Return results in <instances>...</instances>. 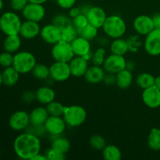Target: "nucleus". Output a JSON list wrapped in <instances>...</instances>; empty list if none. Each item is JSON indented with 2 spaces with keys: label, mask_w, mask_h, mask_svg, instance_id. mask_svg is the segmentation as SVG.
<instances>
[{
  "label": "nucleus",
  "mask_w": 160,
  "mask_h": 160,
  "mask_svg": "<svg viewBox=\"0 0 160 160\" xmlns=\"http://www.w3.org/2000/svg\"><path fill=\"white\" fill-rule=\"evenodd\" d=\"M2 74L3 84L8 87H12L18 82L20 73L12 66L4 68Z\"/></svg>",
  "instance_id": "b1692460"
},
{
  "label": "nucleus",
  "mask_w": 160,
  "mask_h": 160,
  "mask_svg": "<svg viewBox=\"0 0 160 160\" xmlns=\"http://www.w3.org/2000/svg\"><path fill=\"white\" fill-rule=\"evenodd\" d=\"M155 77L149 73H142L138 76L136 83L141 88L146 89L154 85Z\"/></svg>",
  "instance_id": "c756f323"
},
{
  "label": "nucleus",
  "mask_w": 160,
  "mask_h": 160,
  "mask_svg": "<svg viewBox=\"0 0 160 160\" xmlns=\"http://www.w3.org/2000/svg\"><path fill=\"white\" fill-rule=\"evenodd\" d=\"M0 155H1V151H0Z\"/></svg>",
  "instance_id": "864d4df0"
},
{
  "label": "nucleus",
  "mask_w": 160,
  "mask_h": 160,
  "mask_svg": "<svg viewBox=\"0 0 160 160\" xmlns=\"http://www.w3.org/2000/svg\"><path fill=\"white\" fill-rule=\"evenodd\" d=\"M47 159L48 160H63L66 159V154L59 152V150L55 149V148H52L47 151L46 154Z\"/></svg>",
  "instance_id": "ea45409f"
},
{
  "label": "nucleus",
  "mask_w": 160,
  "mask_h": 160,
  "mask_svg": "<svg viewBox=\"0 0 160 160\" xmlns=\"http://www.w3.org/2000/svg\"><path fill=\"white\" fill-rule=\"evenodd\" d=\"M3 8V1L2 0H0V11Z\"/></svg>",
  "instance_id": "603ef678"
},
{
  "label": "nucleus",
  "mask_w": 160,
  "mask_h": 160,
  "mask_svg": "<svg viewBox=\"0 0 160 160\" xmlns=\"http://www.w3.org/2000/svg\"><path fill=\"white\" fill-rule=\"evenodd\" d=\"M144 47L148 54L152 56H157L160 55V30L154 29L148 34H147L145 39Z\"/></svg>",
  "instance_id": "9d476101"
},
{
  "label": "nucleus",
  "mask_w": 160,
  "mask_h": 160,
  "mask_svg": "<svg viewBox=\"0 0 160 160\" xmlns=\"http://www.w3.org/2000/svg\"><path fill=\"white\" fill-rule=\"evenodd\" d=\"M133 82L132 73L128 69H123L116 74V84L121 89L131 87Z\"/></svg>",
  "instance_id": "5701e85b"
},
{
  "label": "nucleus",
  "mask_w": 160,
  "mask_h": 160,
  "mask_svg": "<svg viewBox=\"0 0 160 160\" xmlns=\"http://www.w3.org/2000/svg\"><path fill=\"white\" fill-rule=\"evenodd\" d=\"M29 114L31 125L33 126H44L45 121L49 117L46 107L42 106L34 108Z\"/></svg>",
  "instance_id": "412c9836"
},
{
  "label": "nucleus",
  "mask_w": 160,
  "mask_h": 160,
  "mask_svg": "<svg viewBox=\"0 0 160 160\" xmlns=\"http://www.w3.org/2000/svg\"><path fill=\"white\" fill-rule=\"evenodd\" d=\"M22 21L14 11L2 13L0 17V30L6 35L20 34Z\"/></svg>",
  "instance_id": "7ed1b4c3"
},
{
  "label": "nucleus",
  "mask_w": 160,
  "mask_h": 160,
  "mask_svg": "<svg viewBox=\"0 0 160 160\" xmlns=\"http://www.w3.org/2000/svg\"><path fill=\"white\" fill-rule=\"evenodd\" d=\"M49 71L50 78L58 82L67 81L71 76L69 62L55 61L49 67Z\"/></svg>",
  "instance_id": "6e6552de"
},
{
  "label": "nucleus",
  "mask_w": 160,
  "mask_h": 160,
  "mask_svg": "<svg viewBox=\"0 0 160 160\" xmlns=\"http://www.w3.org/2000/svg\"><path fill=\"white\" fill-rule=\"evenodd\" d=\"M85 14L87 16L88 23L98 29L102 28L107 18V15L104 9L98 6H92L88 8Z\"/></svg>",
  "instance_id": "4468645a"
},
{
  "label": "nucleus",
  "mask_w": 160,
  "mask_h": 160,
  "mask_svg": "<svg viewBox=\"0 0 160 160\" xmlns=\"http://www.w3.org/2000/svg\"><path fill=\"white\" fill-rule=\"evenodd\" d=\"M142 101L144 104L151 109L160 106V89L155 85L144 89L142 92Z\"/></svg>",
  "instance_id": "2eb2a0df"
},
{
  "label": "nucleus",
  "mask_w": 160,
  "mask_h": 160,
  "mask_svg": "<svg viewBox=\"0 0 160 160\" xmlns=\"http://www.w3.org/2000/svg\"><path fill=\"white\" fill-rule=\"evenodd\" d=\"M102 156L106 160H120L122 152L116 145H107L102 150Z\"/></svg>",
  "instance_id": "cd10ccee"
},
{
  "label": "nucleus",
  "mask_w": 160,
  "mask_h": 160,
  "mask_svg": "<svg viewBox=\"0 0 160 160\" xmlns=\"http://www.w3.org/2000/svg\"><path fill=\"white\" fill-rule=\"evenodd\" d=\"M9 125L15 131H24L31 125L30 114L23 110L13 112L9 119Z\"/></svg>",
  "instance_id": "1a4fd4ad"
},
{
  "label": "nucleus",
  "mask_w": 160,
  "mask_h": 160,
  "mask_svg": "<svg viewBox=\"0 0 160 160\" xmlns=\"http://www.w3.org/2000/svg\"><path fill=\"white\" fill-rule=\"evenodd\" d=\"M29 2L32 3H37V4H44L45 2H46L48 0H28Z\"/></svg>",
  "instance_id": "8fccbe9b"
},
{
  "label": "nucleus",
  "mask_w": 160,
  "mask_h": 160,
  "mask_svg": "<svg viewBox=\"0 0 160 160\" xmlns=\"http://www.w3.org/2000/svg\"><path fill=\"white\" fill-rule=\"evenodd\" d=\"M65 108L66 106H64L62 103L55 100L46 105V109L49 116H55V117H62Z\"/></svg>",
  "instance_id": "2f4dec72"
},
{
  "label": "nucleus",
  "mask_w": 160,
  "mask_h": 160,
  "mask_svg": "<svg viewBox=\"0 0 160 160\" xmlns=\"http://www.w3.org/2000/svg\"><path fill=\"white\" fill-rule=\"evenodd\" d=\"M79 36V32L72 23L61 30L60 42L71 44Z\"/></svg>",
  "instance_id": "bb28decb"
},
{
  "label": "nucleus",
  "mask_w": 160,
  "mask_h": 160,
  "mask_svg": "<svg viewBox=\"0 0 160 160\" xmlns=\"http://www.w3.org/2000/svg\"><path fill=\"white\" fill-rule=\"evenodd\" d=\"M81 13H82V12H81V9L78 7H75V6L70 8V11H69V16H70V18L72 19L78 17V16L80 15Z\"/></svg>",
  "instance_id": "a18cd8bd"
},
{
  "label": "nucleus",
  "mask_w": 160,
  "mask_h": 160,
  "mask_svg": "<svg viewBox=\"0 0 160 160\" xmlns=\"http://www.w3.org/2000/svg\"><path fill=\"white\" fill-rule=\"evenodd\" d=\"M148 147L153 151H160V129L152 128L148 137Z\"/></svg>",
  "instance_id": "c85d7f7f"
},
{
  "label": "nucleus",
  "mask_w": 160,
  "mask_h": 160,
  "mask_svg": "<svg viewBox=\"0 0 160 160\" xmlns=\"http://www.w3.org/2000/svg\"><path fill=\"white\" fill-rule=\"evenodd\" d=\"M89 144H90L91 147L93 148L95 150H102V151L104 149L105 147L106 146V141L102 136L98 135H93L91 137L90 140H89Z\"/></svg>",
  "instance_id": "f704fd0d"
},
{
  "label": "nucleus",
  "mask_w": 160,
  "mask_h": 160,
  "mask_svg": "<svg viewBox=\"0 0 160 160\" xmlns=\"http://www.w3.org/2000/svg\"><path fill=\"white\" fill-rule=\"evenodd\" d=\"M71 75L76 78L84 77L88 68V59L82 56H74L69 62Z\"/></svg>",
  "instance_id": "a211bd4d"
},
{
  "label": "nucleus",
  "mask_w": 160,
  "mask_h": 160,
  "mask_svg": "<svg viewBox=\"0 0 160 160\" xmlns=\"http://www.w3.org/2000/svg\"><path fill=\"white\" fill-rule=\"evenodd\" d=\"M102 28L108 37L115 39L124 35L127 31V25L121 17L111 15L107 17Z\"/></svg>",
  "instance_id": "f03ea898"
},
{
  "label": "nucleus",
  "mask_w": 160,
  "mask_h": 160,
  "mask_svg": "<svg viewBox=\"0 0 160 160\" xmlns=\"http://www.w3.org/2000/svg\"><path fill=\"white\" fill-rule=\"evenodd\" d=\"M31 73L34 78L38 80H45L50 77L49 67L42 63H36Z\"/></svg>",
  "instance_id": "7c9ffc66"
},
{
  "label": "nucleus",
  "mask_w": 160,
  "mask_h": 160,
  "mask_svg": "<svg viewBox=\"0 0 160 160\" xmlns=\"http://www.w3.org/2000/svg\"><path fill=\"white\" fill-rule=\"evenodd\" d=\"M154 85L156 86V87H157L158 88L160 89V76H158L156 77V78H155Z\"/></svg>",
  "instance_id": "09e8293b"
},
{
  "label": "nucleus",
  "mask_w": 160,
  "mask_h": 160,
  "mask_svg": "<svg viewBox=\"0 0 160 160\" xmlns=\"http://www.w3.org/2000/svg\"><path fill=\"white\" fill-rule=\"evenodd\" d=\"M36 100L42 105H47L54 101L56 98V92L52 88L43 86L37 89L35 92Z\"/></svg>",
  "instance_id": "4be33fe9"
},
{
  "label": "nucleus",
  "mask_w": 160,
  "mask_h": 160,
  "mask_svg": "<svg viewBox=\"0 0 160 160\" xmlns=\"http://www.w3.org/2000/svg\"><path fill=\"white\" fill-rule=\"evenodd\" d=\"M41 28L38 22L25 20L22 22L20 35L25 39H33L40 34Z\"/></svg>",
  "instance_id": "6ab92c4d"
},
{
  "label": "nucleus",
  "mask_w": 160,
  "mask_h": 160,
  "mask_svg": "<svg viewBox=\"0 0 160 160\" xmlns=\"http://www.w3.org/2000/svg\"><path fill=\"white\" fill-rule=\"evenodd\" d=\"M133 27L136 32L145 36L155 29L152 18L147 15H141L136 17L133 22Z\"/></svg>",
  "instance_id": "dca6fc26"
},
{
  "label": "nucleus",
  "mask_w": 160,
  "mask_h": 160,
  "mask_svg": "<svg viewBox=\"0 0 160 160\" xmlns=\"http://www.w3.org/2000/svg\"><path fill=\"white\" fill-rule=\"evenodd\" d=\"M102 67L106 73L117 74L123 69H126L127 61L123 56H119L112 53L106 57Z\"/></svg>",
  "instance_id": "0eeeda50"
},
{
  "label": "nucleus",
  "mask_w": 160,
  "mask_h": 160,
  "mask_svg": "<svg viewBox=\"0 0 160 160\" xmlns=\"http://www.w3.org/2000/svg\"><path fill=\"white\" fill-rule=\"evenodd\" d=\"M52 148L67 154L69 150L70 149V142L68 139L65 138L58 137L52 141Z\"/></svg>",
  "instance_id": "473e14b6"
},
{
  "label": "nucleus",
  "mask_w": 160,
  "mask_h": 160,
  "mask_svg": "<svg viewBox=\"0 0 160 160\" xmlns=\"http://www.w3.org/2000/svg\"><path fill=\"white\" fill-rule=\"evenodd\" d=\"M21 46V38L20 34L6 35L3 42V48L6 52L10 53H16L18 52Z\"/></svg>",
  "instance_id": "393cba45"
},
{
  "label": "nucleus",
  "mask_w": 160,
  "mask_h": 160,
  "mask_svg": "<svg viewBox=\"0 0 160 160\" xmlns=\"http://www.w3.org/2000/svg\"><path fill=\"white\" fill-rule=\"evenodd\" d=\"M88 23H89L88 20L87 16L84 13H81L80 15H78V17L72 19V24L75 27V28L78 30L79 33L80 31H81L83 28H85Z\"/></svg>",
  "instance_id": "c9c22d12"
},
{
  "label": "nucleus",
  "mask_w": 160,
  "mask_h": 160,
  "mask_svg": "<svg viewBox=\"0 0 160 160\" xmlns=\"http://www.w3.org/2000/svg\"><path fill=\"white\" fill-rule=\"evenodd\" d=\"M106 59V50L103 48H98L92 56V61L93 65L102 67Z\"/></svg>",
  "instance_id": "e433bc0d"
},
{
  "label": "nucleus",
  "mask_w": 160,
  "mask_h": 160,
  "mask_svg": "<svg viewBox=\"0 0 160 160\" xmlns=\"http://www.w3.org/2000/svg\"><path fill=\"white\" fill-rule=\"evenodd\" d=\"M28 3V0H10V7L14 12H22Z\"/></svg>",
  "instance_id": "a19ab883"
},
{
  "label": "nucleus",
  "mask_w": 160,
  "mask_h": 160,
  "mask_svg": "<svg viewBox=\"0 0 160 160\" xmlns=\"http://www.w3.org/2000/svg\"><path fill=\"white\" fill-rule=\"evenodd\" d=\"M40 36L44 42L53 45L60 42L61 29L54 23L46 24L41 28Z\"/></svg>",
  "instance_id": "ddd939ff"
},
{
  "label": "nucleus",
  "mask_w": 160,
  "mask_h": 160,
  "mask_svg": "<svg viewBox=\"0 0 160 160\" xmlns=\"http://www.w3.org/2000/svg\"><path fill=\"white\" fill-rule=\"evenodd\" d=\"M51 52L54 60L59 62H70L75 56L71 45L63 42H59L53 45Z\"/></svg>",
  "instance_id": "423d86ee"
},
{
  "label": "nucleus",
  "mask_w": 160,
  "mask_h": 160,
  "mask_svg": "<svg viewBox=\"0 0 160 160\" xmlns=\"http://www.w3.org/2000/svg\"><path fill=\"white\" fill-rule=\"evenodd\" d=\"M98 28H95L93 25L88 23L85 28H83V29L80 31L79 35L81 36L82 38H84L87 39V40L92 41L96 38L97 34H98Z\"/></svg>",
  "instance_id": "72a5a7b5"
},
{
  "label": "nucleus",
  "mask_w": 160,
  "mask_h": 160,
  "mask_svg": "<svg viewBox=\"0 0 160 160\" xmlns=\"http://www.w3.org/2000/svg\"><path fill=\"white\" fill-rule=\"evenodd\" d=\"M36 63L37 62H36L35 56L30 52H17L13 56L12 67L20 74H26L32 71Z\"/></svg>",
  "instance_id": "20e7f679"
},
{
  "label": "nucleus",
  "mask_w": 160,
  "mask_h": 160,
  "mask_svg": "<svg viewBox=\"0 0 160 160\" xmlns=\"http://www.w3.org/2000/svg\"><path fill=\"white\" fill-rule=\"evenodd\" d=\"M52 23H54L55 25H56L58 28L62 30V28L67 27V25L72 23V20H70L68 17L64 15H58L53 18Z\"/></svg>",
  "instance_id": "58836bf2"
},
{
  "label": "nucleus",
  "mask_w": 160,
  "mask_h": 160,
  "mask_svg": "<svg viewBox=\"0 0 160 160\" xmlns=\"http://www.w3.org/2000/svg\"><path fill=\"white\" fill-rule=\"evenodd\" d=\"M34 99H36L35 92H32L31 91H27L22 95V100L26 103L31 102Z\"/></svg>",
  "instance_id": "37998d69"
},
{
  "label": "nucleus",
  "mask_w": 160,
  "mask_h": 160,
  "mask_svg": "<svg viewBox=\"0 0 160 160\" xmlns=\"http://www.w3.org/2000/svg\"><path fill=\"white\" fill-rule=\"evenodd\" d=\"M62 118L67 125L76 128L84 123L87 118V112L84 107L78 105L66 106Z\"/></svg>",
  "instance_id": "39448f33"
},
{
  "label": "nucleus",
  "mask_w": 160,
  "mask_h": 160,
  "mask_svg": "<svg viewBox=\"0 0 160 160\" xmlns=\"http://www.w3.org/2000/svg\"><path fill=\"white\" fill-rule=\"evenodd\" d=\"M70 45L75 56H82L88 60L91 55L90 41L79 35Z\"/></svg>",
  "instance_id": "f3484780"
},
{
  "label": "nucleus",
  "mask_w": 160,
  "mask_h": 160,
  "mask_svg": "<svg viewBox=\"0 0 160 160\" xmlns=\"http://www.w3.org/2000/svg\"><path fill=\"white\" fill-rule=\"evenodd\" d=\"M129 50V45L128 42L122 38H115L110 45V51L112 54L123 56L128 53Z\"/></svg>",
  "instance_id": "a878e982"
},
{
  "label": "nucleus",
  "mask_w": 160,
  "mask_h": 160,
  "mask_svg": "<svg viewBox=\"0 0 160 160\" xmlns=\"http://www.w3.org/2000/svg\"><path fill=\"white\" fill-rule=\"evenodd\" d=\"M31 160H48V159H47L46 156H44V155L41 154V153H38Z\"/></svg>",
  "instance_id": "de8ad7c7"
},
{
  "label": "nucleus",
  "mask_w": 160,
  "mask_h": 160,
  "mask_svg": "<svg viewBox=\"0 0 160 160\" xmlns=\"http://www.w3.org/2000/svg\"><path fill=\"white\" fill-rule=\"evenodd\" d=\"M65 120L62 117L49 116L44 124L45 131L51 135L59 136L64 132L66 129Z\"/></svg>",
  "instance_id": "f8f14e48"
},
{
  "label": "nucleus",
  "mask_w": 160,
  "mask_h": 160,
  "mask_svg": "<svg viewBox=\"0 0 160 160\" xmlns=\"http://www.w3.org/2000/svg\"><path fill=\"white\" fill-rule=\"evenodd\" d=\"M22 15L25 20L38 23L45 17V9L42 4L29 2L22 11Z\"/></svg>",
  "instance_id": "9b49d317"
},
{
  "label": "nucleus",
  "mask_w": 160,
  "mask_h": 160,
  "mask_svg": "<svg viewBox=\"0 0 160 160\" xmlns=\"http://www.w3.org/2000/svg\"><path fill=\"white\" fill-rule=\"evenodd\" d=\"M13 150L20 159L31 160L40 153L41 141L36 134L31 132L23 133L14 140Z\"/></svg>",
  "instance_id": "f257e3e1"
},
{
  "label": "nucleus",
  "mask_w": 160,
  "mask_h": 160,
  "mask_svg": "<svg viewBox=\"0 0 160 160\" xmlns=\"http://www.w3.org/2000/svg\"><path fill=\"white\" fill-rule=\"evenodd\" d=\"M106 71L102 66L92 65L88 67L84 78L87 82L90 84H98L103 81Z\"/></svg>",
  "instance_id": "aec40b11"
},
{
  "label": "nucleus",
  "mask_w": 160,
  "mask_h": 160,
  "mask_svg": "<svg viewBox=\"0 0 160 160\" xmlns=\"http://www.w3.org/2000/svg\"><path fill=\"white\" fill-rule=\"evenodd\" d=\"M103 81L108 85H111L112 84H116V74L106 73Z\"/></svg>",
  "instance_id": "c03bdc74"
},
{
  "label": "nucleus",
  "mask_w": 160,
  "mask_h": 160,
  "mask_svg": "<svg viewBox=\"0 0 160 160\" xmlns=\"http://www.w3.org/2000/svg\"><path fill=\"white\" fill-rule=\"evenodd\" d=\"M13 56L12 53L6 51L0 53V66L3 68L12 67L13 63Z\"/></svg>",
  "instance_id": "4c0bfd02"
},
{
  "label": "nucleus",
  "mask_w": 160,
  "mask_h": 160,
  "mask_svg": "<svg viewBox=\"0 0 160 160\" xmlns=\"http://www.w3.org/2000/svg\"><path fill=\"white\" fill-rule=\"evenodd\" d=\"M153 25H154L155 29L160 30V13H156L152 16Z\"/></svg>",
  "instance_id": "49530a36"
},
{
  "label": "nucleus",
  "mask_w": 160,
  "mask_h": 160,
  "mask_svg": "<svg viewBox=\"0 0 160 160\" xmlns=\"http://www.w3.org/2000/svg\"><path fill=\"white\" fill-rule=\"evenodd\" d=\"M3 84L2 81V72H0V86Z\"/></svg>",
  "instance_id": "3c124183"
},
{
  "label": "nucleus",
  "mask_w": 160,
  "mask_h": 160,
  "mask_svg": "<svg viewBox=\"0 0 160 160\" xmlns=\"http://www.w3.org/2000/svg\"><path fill=\"white\" fill-rule=\"evenodd\" d=\"M77 0H56L58 6L64 9H70L73 7Z\"/></svg>",
  "instance_id": "79ce46f5"
}]
</instances>
